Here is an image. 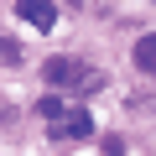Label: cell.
I'll return each instance as SVG.
<instances>
[{"label": "cell", "mask_w": 156, "mask_h": 156, "mask_svg": "<svg viewBox=\"0 0 156 156\" xmlns=\"http://www.w3.org/2000/svg\"><path fill=\"white\" fill-rule=\"evenodd\" d=\"M42 78H47L52 89H73V94L104 89V78H99L89 62H78V57H47V62H42Z\"/></svg>", "instance_id": "cell-1"}, {"label": "cell", "mask_w": 156, "mask_h": 156, "mask_svg": "<svg viewBox=\"0 0 156 156\" xmlns=\"http://www.w3.org/2000/svg\"><path fill=\"white\" fill-rule=\"evenodd\" d=\"M94 135V115L89 109H62L52 120V140H89Z\"/></svg>", "instance_id": "cell-2"}, {"label": "cell", "mask_w": 156, "mask_h": 156, "mask_svg": "<svg viewBox=\"0 0 156 156\" xmlns=\"http://www.w3.org/2000/svg\"><path fill=\"white\" fill-rule=\"evenodd\" d=\"M16 16H21V21H31L37 31H52L57 5H52V0H16Z\"/></svg>", "instance_id": "cell-3"}, {"label": "cell", "mask_w": 156, "mask_h": 156, "mask_svg": "<svg viewBox=\"0 0 156 156\" xmlns=\"http://www.w3.org/2000/svg\"><path fill=\"white\" fill-rule=\"evenodd\" d=\"M135 68H140V73H156V31L135 42Z\"/></svg>", "instance_id": "cell-4"}, {"label": "cell", "mask_w": 156, "mask_h": 156, "mask_svg": "<svg viewBox=\"0 0 156 156\" xmlns=\"http://www.w3.org/2000/svg\"><path fill=\"white\" fill-rule=\"evenodd\" d=\"M37 115H42V120L52 125V120L62 115V99H57V94H42V99H37Z\"/></svg>", "instance_id": "cell-5"}, {"label": "cell", "mask_w": 156, "mask_h": 156, "mask_svg": "<svg viewBox=\"0 0 156 156\" xmlns=\"http://www.w3.org/2000/svg\"><path fill=\"white\" fill-rule=\"evenodd\" d=\"M0 62H21V42L16 37H0Z\"/></svg>", "instance_id": "cell-6"}, {"label": "cell", "mask_w": 156, "mask_h": 156, "mask_svg": "<svg viewBox=\"0 0 156 156\" xmlns=\"http://www.w3.org/2000/svg\"><path fill=\"white\" fill-rule=\"evenodd\" d=\"M68 5H78V0H68Z\"/></svg>", "instance_id": "cell-7"}]
</instances>
